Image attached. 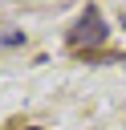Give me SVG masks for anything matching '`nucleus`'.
<instances>
[{"mask_svg":"<svg viewBox=\"0 0 126 130\" xmlns=\"http://www.w3.org/2000/svg\"><path fill=\"white\" fill-rule=\"evenodd\" d=\"M28 130H41V126H28Z\"/></svg>","mask_w":126,"mask_h":130,"instance_id":"nucleus-4","label":"nucleus"},{"mask_svg":"<svg viewBox=\"0 0 126 130\" xmlns=\"http://www.w3.org/2000/svg\"><path fill=\"white\" fill-rule=\"evenodd\" d=\"M24 41V32L20 28H12V24H0V45H20Z\"/></svg>","mask_w":126,"mask_h":130,"instance_id":"nucleus-2","label":"nucleus"},{"mask_svg":"<svg viewBox=\"0 0 126 130\" xmlns=\"http://www.w3.org/2000/svg\"><path fill=\"white\" fill-rule=\"evenodd\" d=\"M118 24H122V28H126V12H122V16H118Z\"/></svg>","mask_w":126,"mask_h":130,"instance_id":"nucleus-3","label":"nucleus"},{"mask_svg":"<svg viewBox=\"0 0 126 130\" xmlns=\"http://www.w3.org/2000/svg\"><path fill=\"white\" fill-rule=\"evenodd\" d=\"M106 32H110V28H106V20H102V12H98V8L89 4V8L81 12V20H77V28L69 32V45H73V49H93V45H102V41H106Z\"/></svg>","mask_w":126,"mask_h":130,"instance_id":"nucleus-1","label":"nucleus"}]
</instances>
